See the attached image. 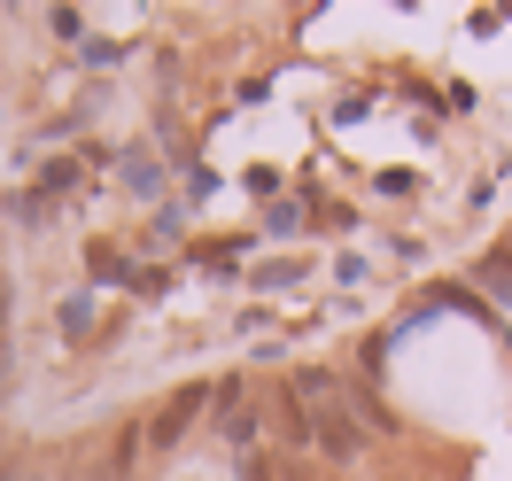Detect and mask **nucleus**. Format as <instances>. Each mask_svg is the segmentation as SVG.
Returning a JSON list of instances; mask_svg holds the SVG:
<instances>
[{"label": "nucleus", "mask_w": 512, "mask_h": 481, "mask_svg": "<svg viewBox=\"0 0 512 481\" xmlns=\"http://www.w3.org/2000/svg\"><path fill=\"white\" fill-rule=\"evenodd\" d=\"M187 419H194V396H179V404H171V412H163L148 435H156V443H179V435H187Z\"/></svg>", "instance_id": "f03ea898"}, {"label": "nucleus", "mask_w": 512, "mask_h": 481, "mask_svg": "<svg viewBox=\"0 0 512 481\" xmlns=\"http://www.w3.org/2000/svg\"><path fill=\"white\" fill-rule=\"evenodd\" d=\"M288 435L319 458H365V427L350 412V381L342 373H295L288 381Z\"/></svg>", "instance_id": "f257e3e1"}]
</instances>
